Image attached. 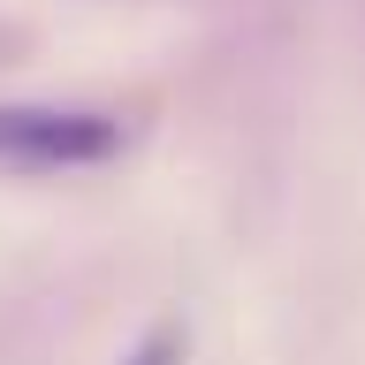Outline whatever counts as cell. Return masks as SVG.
I'll list each match as a JSON object with an SVG mask.
<instances>
[{
	"instance_id": "cell-1",
	"label": "cell",
	"mask_w": 365,
	"mask_h": 365,
	"mask_svg": "<svg viewBox=\"0 0 365 365\" xmlns=\"http://www.w3.org/2000/svg\"><path fill=\"white\" fill-rule=\"evenodd\" d=\"M122 153V122L91 107H0V168L61 175V168H99Z\"/></svg>"
},
{
	"instance_id": "cell-2",
	"label": "cell",
	"mask_w": 365,
	"mask_h": 365,
	"mask_svg": "<svg viewBox=\"0 0 365 365\" xmlns=\"http://www.w3.org/2000/svg\"><path fill=\"white\" fill-rule=\"evenodd\" d=\"M130 365H182V335L175 327H153V335L130 350Z\"/></svg>"
}]
</instances>
